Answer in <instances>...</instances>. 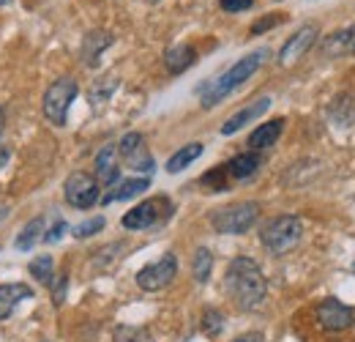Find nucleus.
<instances>
[{
    "label": "nucleus",
    "instance_id": "13",
    "mask_svg": "<svg viewBox=\"0 0 355 342\" xmlns=\"http://www.w3.org/2000/svg\"><path fill=\"white\" fill-rule=\"evenodd\" d=\"M268 107H270V99H268V96H260L257 101H252L249 107H243L241 113H235L232 118H227V121H224V127H222V134H227V137H230V134H235L238 129H243L246 124L257 121L263 113H268Z\"/></svg>",
    "mask_w": 355,
    "mask_h": 342
},
{
    "label": "nucleus",
    "instance_id": "34",
    "mask_svg": "<svg viewBox=\"0 0 355 342\" xmlns=\"http://www.w3.org/2000/svg\"><path fill=\"white\" fill-rule=\"evenodd\" d=\"M6 162H8V148H6V145H0V168H3Z\"/></svg>",
    "mask_w": 355,
    "mask_h": 342
},
{
    "label": "nucleus",
    "instance_id": "28",
    "mask_svg": "<svg viewBox=\"0 0 355 342\" xmlns=\"http://www.w3.org/2000/svg\"><path fill=\"white\" fill-rule=\"evenodd\" d=\"M101 227H104V216H93V219H88V222H83V225L74 227V238H90V236H96Z\"/></svg>",
    "mask_w": 355,
    "mask_h": 342
},
{
    "label": "nucleus",
    "instance_id": "1",
    "mask_svg": "<svg viewBox=\"0 0 355 342\" xmlns=\"http://www.w3.org/2000/svg\"><path fill=\"white\" fill-rule=\"evenodd\" d=\"M224 288L238 309H257L268 293V282L260 266L252 257H235L230 260L224 271Z\"/></svg>",
    "mask_w": 355,
    "mask_h": 342
},
{
    "label": "nucleus",
    "instance_id": "21",
    "mask_svg": "<svg viewBox=\"0 0 355 342\" xmlns=\"http://www.w3.org/2000/svg\"><path fill=\"white\" fill-rule=\"evenodd\" d=\"M202 156V142H189V145H183L180 151H175L173 156H170V162H167V172H180L186 170L191 162H197Z\"/></svg>",
    "mask_w": 355,
    "mask_h": 342
},
{
    "label": "nucleus",
    "instance_id": "23",
    "mask_svg": "<svg viewBox=\"0 0 355 342\" xmlns=\"http://www.w3.org/2000/svg\"><path fill=\"white\" fill-rule=\"evenodd\" d=\"M42 230H44V219H42V216H36L33 222H28V225L22 227V233L17 236V250H31V247L42 238V236H39Z\"/></svg>",
    "mask_w": 355,
    "mask_h": 342
},
{
    "label": "nucleus",
    "instance_id": "20",
    "mask_svg": "<svg viewBox=\"0 0 355 342\" xmlns=\"http://www.w3.org/2000/svg\"><path fill=\"white\" fill-rule=\"evenodd\" d=\"M353 36H355V28L331 33V36L325 39V44H322V55H325V58H342V55L353 52Z\"/></svg>",
    "mask_w": 355,
    "mask_h": 342
},
{
    "label": "nucleus",
    "instance_id": "15",
    "mask_svg": "<svg viewBox=\"0 0 355 342\" xmlns=\"http://www.w3.org/2000/svg\"><path fill=\"white\" fill-rule=\"evenodd\" d=\"M194 63H197V52L189 44H178V47H170L164 52V66H167L170 74H183Z\"/></svg>",
    "mask_w": 355,
    "mask_h": 342
},
{
    "label": "nucleus",
    "instance_id": "6",
    "mask_svg": "<svg viewBox=\"0 0 355 342\" xmlns=\"http://www.w3.org/2000/svg\"><path fill=\"white\" fill-rule=\"evenodd\" d=\"M170 211H173V206H170L167 197H150V200L134 206L129 214H123L121 222H123L126 230H148V227L159 225L162 219H167Z\"/></svg>",
    "mask_w": 355,
    "mask_h": 342
},
{
    "label": "nucleus",
    "instance_id": "30",
    "mask_svg": "<svg viewBox=\"0 0 355 342\" xmlns=\"http://www.w3.org/2000/svg\"><path fill=\"white\" fill-rule=\"evenodd\" d=\"M66 285H69V279H66V274H60L58 277V285H52V301L55 304H63V299H66Z\"/></svg>",
    "mask_w": 355,
    "mask_h": 342
},
{
    "label": "nucleus",
    "instance_id": "4",
    "mask_svg": "<svg viewBox=\"0 0 355 342\" xmlns=\"http://www.w3.org/2000/svg\"><path fill=\"white\" fill-rule=\"evenodd\" d=\"M257 214H260V206L246 200V203H232V206H224L219 211L211 214V225L216 233H224V236H241L246 233L254 222H257Z\"/></svg>",
    "mask_w": 355,
    "mask_h": 342
},
{
    "label": "nucleus",
    "instance_id": "37",
    "mask_svg": "<svg viewBox=\"0 0 355 342\" xmlns=\"http://www.w3.org/2000/svg\"><path fill=\"white\" fill-rule=\"evenodd\" d=\"M148 3H159V0H148Z\"/></svg>",
    "mask_w": 355,
    "mask_h": 342
},
{
    "label": "nucleus",
    "instance_id": "17",
    "mask_svg": "<svg viewBox=\"0 0 355 342\" xmlns=\"http://www.w3.org/2000/svg\"><path fill=\"white\" fill-rule=\"evenodd\" d=\"M112 44V36L107 33V31H90L88 36L83 39V63L85 66H98V58H101V52L107 49Z\"/></svg>",
    "mask_w": 355,
    "mask_h": 342
},
{
    "label": "nucleus",
    "instance_id": "10",
    "mask_svg": "<svg viewBox=\"0 0 355 342\" xmlns=\"http://www.w3.org/2000/svg\"><path fill=\"white\" fill-rule=\"evenodd\" d=\"M317 323L325 332H345L355 323V309L342 304L339 299H325L322 304H317Z\"/></svg>",
    "mask_w": 355,
    "mask_h": 342
},
{
    "label": "nucleus",
    "instance_id": "9",
    "mask_svg": "<svg viewBox=\"0 0 355 342\" xmlns=\"http://www.w3.org/2000/svg\"><path fill=\"white\" fill-rule=\"evenodd\" d=\"M118 156L129 165V170H137V172H153V156H150V151H148V145H145V137L139 134V131H129L121 142H118Z\"/></svg>",
    "mask_w": 355,
    "mask_h": 342
},
{
    "label": "nucleus",
    "instance_id": "32",
    "mask_svg": "<svg viewBox=\"0 0 355 342\" xmlns=\"http://www.w3.org/2000/svg\"><path fill=\"white\" fill-rule=\"evenodd\" d=\"M63 230H66V222H63V219H58V222H55V225L49 227V233H46V236H44V241H46V244H52V241H58V238L63 236Z\"/></svg>",
    "mask_w": 355,
    "mask_h": 342
},
{
    "label": "nucleus",
    "instance_id": "19",
    "mask_svg": "<svg viewBox=\"0 0 355 342\" xmlns=\"http://www.w3.org/2000/svg\"><path fill=\"white\" fill-rule=\"evenodd\" d=\"M260 165H263L260 154H257V151H246V154L232 156L230 165H224V168H227V172H230L232 178H249V175H254V172L260 170Z\"/></svg>",
    "mask_w": 355,
    "mask_h": 342
},
{
    "label": "nucleus",
    "instance_id": "29",
    "mask_svg": "<svg viewBox=\"0 0 355 342\" xmlns=\"http://www.w3.org/2000/svg\"><path fill=\"white\" fill-rule=\"evenodd\" d=\"M219 6H222V11H227V14H238V11L252 8L254 0H219Z\"/></svg>",
    "mask_w": 355,
    "mask_h": 342
},
{
    "label": "nucleus",
    "instance_id": "24",
    "mask_svg": "<svg viewBox=\"0 0 355 342\" xmlns=\"http://www.w3.org/2000/svg\"><path fill=\"white\" fill-rule=\"evenodd\" d=\"M31 274L39 279V282H49L52 279V257L49 255H39L33 263H31Z\"/></svg>",
    "mask_w": 355,
    "mask_h": 342
},
{
    "label": "nucleus",
    "instance_id": "27",
    "mask_svg": "<svg viewBox=\"0 0 355 342\" xmlns=\"http://www.w3.org/2000/svg\"><path fill=\"white\" fill-rule=\"evenodd\" d=\"M224 175H230L227 168H216V170H211V172H205V175H202V184H205L211 192H224V189H227Z\"/></svg>",
    "mask_w": 355,
    "mask_h": 342
},
{
    "label": "nucleus",
    "instance_id": "18",
    "mask_svg": "<svg viewBox=\"0 0 355 342\" xmlns=\"http://www.w3.org/2000/svg\"><path fill=\"white\" fill-rule=\"evenodd\" d=\"M148 186H150V178H129V181H121L112 192H107V195L101 197V203L107 206V203H115V200H129V197L142 195Z\"/></svg>",
    "mask_w": 355,
    "mask_h": 342
},
{
    "label": "nucleus",
    "instance_id": "22",
    "mask_svg": "<svg viewBox=\"0 0 355 342\" xmlns=\"http://www.w3.org/2000/svg\"><path fill=\"white\" fill-rule=\"evenodd\" d=\"M211 268H214V255H211V250H208V247H200V250L194 252V260H191V274H194V279H197L200 285H205V282L211 279Z\"/></svg>",
    "mask_w": 355,
    "mask_h": 342
},
{
    "label": "nucleus",
    "instance_id": "3",
    "mask_svg": "<svg viewBox=\"0 0 355 342\" xmlns=\"http://www.w3.org/2000/svg\"><path fill=\"white\" fill-rule=\"evenodd\" d=\"M301 236H304V225H301L298 216L293 214H282L276 219H270L263 227V233H260V238H263V244H266V250L270 255L293 252L301 244Z\"/></svg>",
    "mask_w": 355,
    "mask_h": 342
},
{
    "label": "nucleus",
    "instance_id": "7",
    "mask_svg": "<svg viewBox=\"0 0 355 342\" xmlns=\"http://www.w3.org/2000/svg\"><path fill=\"white\" fill-rule=\"evenodd\" d=\"M175 274H178V257L173 252H167L162 260H156V263H150V266H145V268L137 271V285L142 291H148V293H156V291H164L175 279Z\"/></svg>",
    "mask_w": 355,
    "mask_h": 342
},
{
    "label": "nucleus",
    "instance_id": "12",
    "mask_svg": "<svg viewBox=\"0 0 355 342\" xmlns=\"http://www.w3.org/2000/svg\"><path fill=\"white\" fill-rule=\"evenodd\" d=\"M121 175V156H118V145H104L96 154V181L98 184H115Z\"/></svg>",
    "mask_w": 355,
    "mask_h": 342
},
{
    "label": "nucleus",
    "instance_id": "16",
    "mask_svg": "<svg viewBox=\"0 0 355 342\" xmlns=\"http://www.w3.org/2000/svg\"><path fill=\"white\" fill-rule=\"evenodd\" d=\"M282 131H284V118H273V121H268V124H260V127L249 134L252 151H266V148H270V145L279 140Z\"/></svg>",
    "mask_w": 355,
    "mask_h": 342
},
{
    "label": "nucleus",
    "instance_id": "14",
    "mask_svg": "<svg viewBox=\"0 0 355 342\" xmlns=\"http://www.w3.org/2000/svg\"><path fill=\"white\" fill-rule=\"evenodd\" d=\"M33 291L22 282H11V285H0V320L11 318V312L17 309V304L25 299H31Z\"/></svg>",
    "mask_w": 355,
    "mask_h": 342
},
{
    "label": "nucleus",
    "instance_id": "2",
    "mask_svg": "<svg viewBox=\"0 0 355 342\" xmlns=\"http://www.w3.org/2000/svg\"><path fill=\"white\" fill-rule=\"evenodd\" d=\"M268 58V49H257V52H249V55H243V58H238L224 74H219L216 80H208L205 86L200 88V99H202V107L208 110V107H214V104H219L224 96H230L232 90L238 86H243L263 63H266Z\"/></svg>",
    "mask_w": 355,
    "mask_h": 342
},
{
    "label": "nucleus",
    "instance_id": "8",
    "mask_svg": "<svg viewBox=\"0 0 355 342\" xmlns=\"http://www.w3.org/2000/svg\"><path fill=\"white\" fill-rule=\"evenodd\" d=\"M98 181L90 175V172H71L63 184V195H66V203L74 206V209H90L98 203Z\"/></svg>",
    "mask_w": 355,
    "mask_h": 342
},
{
    "label": "nucleus",
    "instance_id": "35",
    "mask_svg": "<svg viewBox=\"0 0 355 342\" xmlns=\"http://www.w3.org/2000/svg\"><path fill=\"white\" fill-rule=\"evenodd\" d=\"M3 124H6V115H3V107H0V134H3Z\"/></svg>",
    "mask_w": 355,
    "mask_h": 342
},
{
    "label": "nucleus",
    "instance_id": "26",
    "mask_svg": "<svg viewBox=\"0 0 355 342\" xmlns=\"http://www.w3.org/2000/svg\"><path fill=\"white\" fill-rule=\"evenodd\" d=\"M222 329H224L222 312H216V309H205V315H202V332H205L208 337H216Z\"/></svg>",
    "mask_w": 355,
    "mask_h": 342
},
{
    "label": "nucleus",
    "instance_id": "31",
    "mask_svg": "<svg viewBox=\"0 0 355 342\" xmlns=\"http://www.w3.org/2000/svg\"><path fill=\"white\" fill-rule=\"evenodd\" d=\"M279 22H282V17H273V14H270V17H266V19H260V22H254V25H252V36L266 33L268 28H273V25H279Z\"/></svg>",
    "mask_w": 355,
    "mask_h": 342
},
{
    "label": "nucleus",
    "instance_id": "5",
    "mask_svg": "<svg viewBox=\"0 0 355 342\" xmlns=\"http://www.w3.org/2000/svg\"><path fill=\"white\" fill-rule=\"evenodd\" d=\"M77 93H80V86H77V80H71V77H60V80H55L52 86L46 88L44 93V115L49 124H55V127H66V118H69V107H71V101L77 99Z\"/></svg>",
    "mask_w": 355,
    "mask_h": 342
},
{
    "label": "nucleus",
    "instance_id": "25",
    "mask_svg": "<svg viewBox=\"0 0 355 342\" xmlns=\"http://www.w3.org/2000/svg\"><path fill=\"white\" fill-rule=\"evenodd\" d=\"M115 342H150V334L139 326H121L115 332Z\"/></svg>",
    "mask_w": 355,
    "mask_h": 342
},
{
    "label": "nucleus",
    "instance_id": "36",
    "mask_svg": "<svg viewBox=\"0 0 355 342\" xmlns=\"http://www.w3.org/2000/svg\"><path fill=\"white\" fill-rule=\"evenodd\" d=\"M353 55H355V36H353Z\"/></svg>",
    "mask_w": 355,
    "mask_h": 342
},
{
    "label": "nucleus",
    "instance_id": "11",
    "mask_svg": "<svg viewBox=\"0 0 355 342\" xmlns=\"http://www.w3.org/2000/svg\"><path fill=\"white\" fill-rule=\"evenodd\" d=\"M317 36H320V28H317L314 22L304 25V28H298V31L284 42V47L279 49V63L287 66V63H295L298 58H304L311 47H314Z\"/></svg>",
    "mask_w": 355,
    "mask_h": 342
},
{
    "label": "nucleus",
    "instance_id": "38",
    "mask_svg": "<svg viewBox=\"0 0 355 342\" xmlns=\"http://www.w3.org/2000/svg\"><path fill=\"white\" fill-rule=\"evenodd\" d=\"M353 271H355V263H353Z\"/></svg>",
    "mask_w": 355,
    "mask_h": 342
},
{
    "label": "nucleus",
    "instance_id": "33",
    "mask_svg": "<svg viewBox=\"0 0 355 342\" xmlns=\"http://www.w3.org/2000/svg\"><path fill=\"white\" fill-rule=\"evenodd\" d=\"M232 342H266L260 334H243V337H238V340H232Z\"/></svg>",
    "mask_w": 355,
    "mask_h": 342
}]
</instances>
